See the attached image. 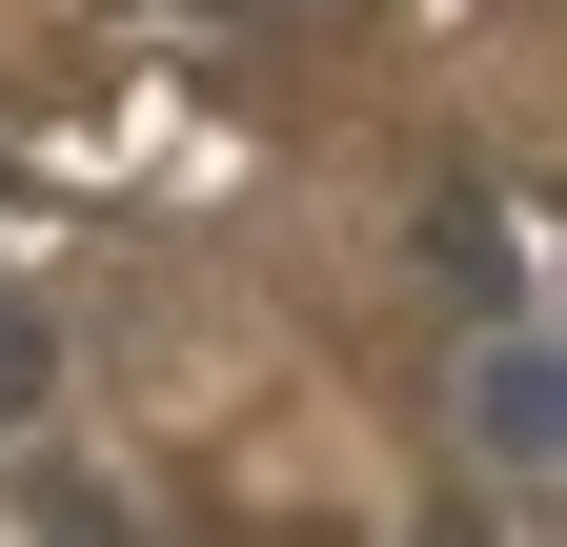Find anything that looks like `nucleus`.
Here are the masks:
<instances>
[{
    "mask_svg": "<svg viewBox=\"0 0 567 547\" xmlns=\"http://www.w3.org/2000/svg\"><path fill=\"white\" fill-rule=\"evenodd\" d=\"M466 446L507 466V487L567 466V345H547V324H486V345H466Z\"/></svg>",
    "mask_w": 567,
    "mask_h": 547,
    "instance_id": "f257e3e1",
    "label": "nucleus"
},
{
    "mask_svg": "<svg viewBox=\"0 0 567 547\" xmlns=\"http://www.w3.org/2000/svg\"><path fill=\"white\" fill-rule=\"evenodd\" d=\"M41 405H61V324H41V305H0V446H21Z\"/></svg>",
    "mask_w": 567,
    "mask_h": 547,
    "instance_id": "f03ea898",
    "label": "nucleus"
},
{
    "mask_svg": "<svg viewBox=\"0 0 567 547\" xmlns=\"http://www.w3.org/2000/svg\"><path fill=\"white\" fill-rule=\"evenodd\" d=\"M425 244H446V285H466V305H507V285H527V264H507V203H446Z\"/></svg>",
    "mask_w": 567,
    "mask_h": 547,
    "instance_id": "7ed1b4c3",
    "label": "nucleus"
}]
</instances>
